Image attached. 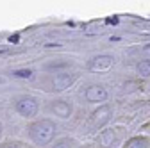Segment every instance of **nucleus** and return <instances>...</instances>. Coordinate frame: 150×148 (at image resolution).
Returning <instances> with one entry per match:
<instances>
[{"mask_svg": "<svg viewBox=\"0 0 150 148\" xmlns=\"http://www.w3.org/2000/svg\"><path fill=\"white\" fill-rule=\"evenodd\" d=\"M29 136L30 139L40 144V146H45L48 144L54 136H55V123H52L50 120H40V121H34L30 127H29Z\"/></svg>", "mask_w": 150, "mask_h": 148, "instance_id": "obj_1", "label": "nucleus"}, {"mask_svg": "<svg viewBox=\"0 0 150 148\" xmlns=\"http://www.w3.org/2000/svg\"><path fill=\"white\" fill-rule=\"evenodd\" d=\"M75 79H77L75 73H59V75H55L45 82V91H48V93H61V91L68 89L75 82Z\"/></svg>", "mask_w": 150, "mask_h": 148, "instance_id": "obj_2", "label": "nucleus"}, {"mask_svg": "<svg viewBox=\"0 0 150 148\" xmlns=\"http://www.w3.org/2000/svg\"><path fill=\"white\" fill-rule=\"evenodd\" d=\"M111 114H112L111 105H102V107H98L95 113L91 114V118H89V130H98V128H102V127L109 121Z\"/></svg>", "mask_w": 150, "mask_h": 148, "instance_id": "obj_3", "label": "nucleus"}, {"mask_svg": "<svg viewBox=\"0 0 150 148\" xmlns=\"http://www.w3.org/2000/svg\"><path fill=\"white\" fill-rule=\"evenodd\" d=\"M38 109H40V105H38L36 98H32V97H23V98H20V100L16 102V111H18V113H20L23 118H32V116H36Z\"/></svg>", "mask_w": 150, "mask_h": 148, "instance_id": "obj_4", "label": "nucleus"}, {"mask_svg": "<svg viewBox=\"0 0 150 148\" xmlns=\"http://www.w3.org/2000/svg\"><path fill=\"white\" fill-rule=\"evenodd\" d=\"M50 111L55 114V116H59V118H70L71 116V111H73V107H71V104L70 102H66V100H54V102H50Z\"/></svg>", "mask_w": 150, "mask_h": 148, "instance_id": "obj_5", "label": "nucleus"}, {"mask_svg": "<svg viewBox=\"0 0 150 148\" xmlns=\"http://www.w3.org/2000/svg\"><path fill=\"white\" fill-rule=\"evenodd\" d=\"M112 66V57L111 55H98L89 63V71H107Z\"/></svg>", "mask_w": 150, "mask_h": 148, "instance_id": "obj_6", "label": "nucleus"}, {"mask_svg": "<svg viewBox=\"0 0 150 148\" xmlns=\"http://www.w3.org/2000/svg\"><path fill=\"white\" fill-rule=\"evenodd\" d=\"M107 98V91L104 86H89L86 89V100L88 102H104Z\"/></svg>", "mask_w": 150, "mask_h": 148, "instance_id": "obj_7", "label": "nucleus"}, {"mask_svg": "<svg viewBox=\"0 0 150 148\" xmlns=\"http://www.w3.org/2000/svg\"><path fill=\"white\" fill-rule=\"evenodd\" d=\"M116 141V132L115 130H104L100 136H98V146L100 148H111Z\"/></svg>", "mask_w": 150, "mask_h": 148, "instance_id": "obj_8", "label": "nucleus"}, {"mask_svg": "<svg viewBox=\"0 0 150 148\" xmlns=\"http://www.w3.org/2000/svg\"><path fill=\"white\" fill-rule=\"evenodd\" d=\"M148 146H150V141L146 137H132L125 144V148H148Z\"/></svg>", "mask_w": 150, "mask_h": 148, "instance_id": "obj_9", "label": "nucleus"}, {"mask_svg": "<svg viewBox=\"0 0 150 148\" xmlns=\"http://www.w3.org/2000/svg\"><path fill=\"white\" fill-rule=\"evenodd\" d=\"M138 73L141 77H150V61H141L138 64Z\"/></svg>", "mask_w": 150, "mask_h": 148, "instance_id": "obj_10", "label": "nucleus"}, {"mask_svg": "<svg viewBox=\"0 0 150 148\" xmlns=\"http://www.w3.org/2000/svg\"><path fill=\"white\" fill-rule=\"evenodd\" d=\"M13 77H16V79H29V77H32V71L30 70H16V71H13Z\"/></svg>", "mask_w": 150, "mask_h": 148, "instance_id": "obj_11", "label": "nucleus"}, {"mask_svg": "<svg viewBox=\"0 0 150 148\" xmlns=\"http://www.w3.org/2000/svg\"><path fill=\"white\" fill-rule=\"evenodd\" d=\"M73 141L71 139H61V141H57V143H55L52 148H73Z\"/></svg>", "mask_w": 150, "mask_h": 148, "instance_id": "obj_12", "label": "nucleus"}, {"mask_svg": "<svg viewBox=\"0 0 150 148\" xmlns=\"http://www.w3.org/2000/svg\"><path fill=\"white\" fill-rule=\"evenodd\" d=\"M0 148H25V146H23L22 143H16V141H14V143H11V141H9V143H4Z\"/></svg>", "mask_w": 150, "mask_h": 148, "instance_id": "obj_13", "label": "nucleus"}, {"mask_svg": "<svg viewBox=\"0 0 150 148\" xmlns=\"http://www.w3.org/2000/svg\"><path fill=\"white\" fill-rule=\"evenodd\" d=\"M66 66H68V63H54V64H48L47 68L54 70V68H66Z\"/></svg>", "mask_w": 150, "mask_h": 148, "instance_id": "obj_14", "label": "nucleus"}, {"mask_svg": "<svg viewBox=\"0 0 150 148\" xmlns=\"http://www.w3.org/2000/svg\"><path fill=\"white\" fill-rule=\"evenodd\" d=\"M141 128H143V130H150V123H145Z\"/></svg>", "mask_w": 150, "mask_h": 148, "instance_id": "obj_15", "label": "nucleus"}, {"mask_svg": "<svg viewBox=\"0 0 150 148\" xmlns=\"http://www.w3.org/2000/svg\"><path fill=\"white\" fill-rule=\"evenodd\" d=\"M2 130H4V127H2V123H0V136H2Z\"/></svg>", "mask_w": 150, "mask_h": 148, "instance_id": "obj_16", "label": "nucleus"}, {"mask_svg": "<svg viewBox=\"0 0 150 148\" xmlns=\"http://www.w3.org/2000/svg\"><path fill=\"white\" fill-rule=\"evenodd\" d=\"M145 50H146V52H150V45H146V48H145Z\"/></svg>", "mask_w": 150, "mask_h": 148, "instance_id": "obj_17", "label": "nucleus"}, {"mask_svg": "<svg viewBox=\"0 0 150 148\" xmlns=\"http://www.w3.org/2000/svg\"><path fill=\"white\" fill-rule=\"evenodd\" d=\"M0 82H2V79H0Z\"/></svg>", "mask_w": 150, "mask_h": 148, "instance_id": "obj_18", "label": "nucleus"}]
</instances>
